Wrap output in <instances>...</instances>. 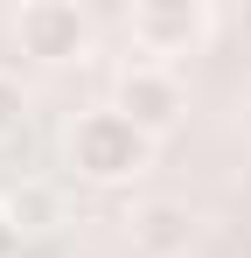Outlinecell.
<instances>
[{
  "label": "cell",
  "instance_id": "obj_1",
  "mask_svg": "<svg viewBox=\"0 0 251 258\" xmlns=\"http://www.w3.org/2000/svg\"><path fill=\"white\" fill-rule=\"evenodd\" d=\"M147 161H154V140L133 126L126 112H112V105L84 112L77 126H70V168H77L84 181H98V188H119V181H133Z\"/></svg>",
  "mask_w": 251,
  "mask_h": 258
},
{
  "label": "cell",
  "instance_id": "obj_2",
  "mask_svg": "<svg viewBox=\"0 0 251 258\" xmlns=\"http://www.w3.org/2000/svg\"><path fill=\"white\" fill-rule=\"evenodd\" d=\"M209 28H216V14H209L203 0H140L133 14H126V35L140 56H154V63H174V56H196L209 42Z\"/></svg>",
  "mask_w": 251,
  "mask_h": 258
},
{
  "label": "cell",
  "instance_id": "obj_3",
  "mask_svg": "<svg viewBox=\"0 0 251 258\" xmlns=\"http://www.w3.org/2000/svg\"><path fill=\"white\" fill-rule=\"evenodd\" d=\"M14 42H21V56H35L49 70L84 63V56H91V14L70 7V0H28V7L14 14Z\"/></svg>",
  "mask_w": 251,
  "mask_h": 258
},
{
  "label": "cell",
  "instance_id": "obj_4",
  "mask_svg": "<svg viewBox=\"0 0 251 258\" xmlns=\"http://www.w3.org/2000/svg\"><path fill=\"white\" fill-rule=\"evenodd\" d=\"M112 112H126L147 140H161L181 126V77L161 63H126L119 84H112Z\"/></svg>",
  "mask_w": 251,
  "mask_h": 258
},
{
  "label": "cell",
  "instance_id": "obj_5",
  "mask_svg": "<svg viewBox=\"0 0 251 258\" xmlns=\"http://www.w3.org/2000/svg\"><path fill=\"white\" fill-rule=\"evenodd\" d=\"M196 244V210L174 203V196H154L133 210V251L140 258H189Z\"/></svg>",
  "mask_w": 251,
  "mask_h": 258
},
{
  "label": "cell",
  "instance_id": "obj_6",
  "mask_svg": "<svg viewBox=\"0 0 251 258\" xmlns=\"http://www.w3.org/2000/svg\"><path fill=\"white\" fill-rule=\"evenodd\" d=\"M21 126H28V91H21V77L0 70V140H14Z\"/></svg>",
  "mask_w": 251,
  "mask_h": 258
},
{
  "label": "cell",
  "instance_id": "obj_7",
  "mask_svg": "<svg viewBox=\"0 0 251 258\" xmlns=\"http://www.w3.org/2000/svg\"><path fill=\"white\" fill-rule=\"evenodd\" d=\"M7 216H14L21 230H49V196L28 188V196H14V203H7Z\"/></svg>",
  "mask_w": 251,
  "mask_h": 258
},
{
  "label": "cell",
  "instance_id": "obj_8",
  "mask_svg": "<svg viewBox=\"0 0 251 258\" xmlns=\"http://www.w3.org/2000/svg\"><path fill=\"white\" fill-rule=\"evenodd\" d=\"M14 244H21V223H14L7 203H0V258H14Z\"/></svg>",
  "mask_w": 251,
  "mask_h": 258
}]
</instances>
